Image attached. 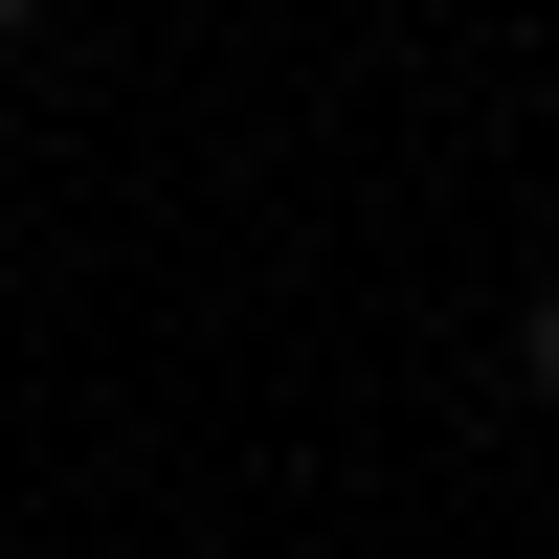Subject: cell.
Listing matches in <instances>:
<instances>
[{"mask_svg": "<svg viewBox=\"0 0 559 559\" xmlns=\"http://www.w3.org/2000/svg\"><path fill=\"white\" fill-rule=\"evenodd\" d=\"M537 403H559V292H537Z\"/></svg>", "mask_w": 559, "mask_h": 559, "instance_id": "6da1fadb", "label": "cell"}]
</instances>
